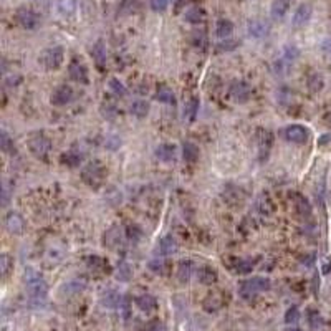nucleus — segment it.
<instances>
[{"mask_svg":"<svg viewBox=\"0 0 331 331\" xmlns=\"http://www.w3.org/2000/svg\"><path fill=\"white\" fill-rule=\"evenodd\" d=\"M25 288L27 293L30 297V303L35 306H42L45 302H47V295H48V287L47 281L43 280V276L38 274V272L32 270H25Z\"/></svg>","mask_w":331,"mask_h":331,"instance_id":"nucleus-1","label":"nucleus"},{"mask_svg":"<svg viewBox=\"0 0 331 331\" xmlns=\"http://www.w3.org/2000/svg\"><path fill=\"white\" fill-rule=\"evenodd\" d=\"M106 171L105 164L101 161H89V163L84 166L82 169V181L91 189H100V187L105 184V179H106Z\"/></svg>","mask_w":331,"mask_h":331,"instance_id":"nucleus-2","label":"nucleus"},{"mask_svg":"<svg viewBox=\"0 0 331 331\" xmlns=\"http://www.w3.org/2000/svg\"><path fill=\"white\" fill-rule=\"evenodd\" d=\"M272 287V281L267 276H252L239 283V295L242 300H253L258 293L267 292Z\"/></svg>","mask_w":331,"mask_h":331,"instance_id":"nucleus-3","label":"nucleus"},{"mask_svg":"<svg viewBox=\"0 0 331 331\" xmlns=\"http://www.w3.org/2000/svg\"><path fill=\"white\" fill-rule=\"evenodd\" d=\"M27 144H28L30 153H32L37 159H40V161L48 159V154H50V151H52V141L43 131L30 133Z\"/></svg>","mask_w":331,"mask_h":331,"instance_id":"nucleus-4","label":"nucleus"},{"mask_svg":"<svg viewBox=\"0 0 331 331\" xmlns=\"http://www.w3.org/2000/svg\"><path fill=\"white\" fill-rule=\"evenodd\" d=\"M63 60H65V52L61 47H50L47 48V50H43L42 55L38 56L40 65L48 71L58 70L61 66V63H63Z\"/></svg>","mask_w":331,"mask_h":331,"instance_id":"nucleus-5","label":"nucleus"},{"mask_svg":"<svg viewBox=\"0 0 331 331\" xmlns=\"http://www.w3.org/2000/svg\"><path fill=\"white\" fill-rule=\"evenodd\" d=\"M280 136L293 144H306L310 139V131L303 124H288L280 131Z\"/></svg>","mask_w":331,"mask_h":331,"instance_id":"nucleus-6","label":"nucleus"},{"mask_svg":"<svg viewBox=\"0 0 331 331\" xmlns=\"http://www.w3.org/2000/svg\"><path fill=\"white\" fill-rule=\"evenodd\" d=\"M73 98H75L73 88L68 86V84H58V86L52 91L50 101L53 106H65L73 101Z\"/></svg>","mask_w":331,"mask_h":331,"instance_id":"nucleus-7","label":"nucleus"},{"mask_svg":"<svg viewBox=\"0 0 331 331\" xmlns=\"http://www.w3.org/2000/svg\"><path fill=\"white\" fill-rule=\"evenodd\" d=\"M15 19L27 30H35L40 25V17L32 10V8H27V7H22L17 10Z\"/></svg>","mask_w":331,"mask_h":331,"instance_id":"nucleus-8","label":"nucleus"},{"mask_svg":"<svg viewBox=\"0 0 331 331\" xmlns=\"http://www.w3.org/2000/svg\"><path fill=\"white\" fill-rule=\"evenodd\" d=\"M68 75L75 83H80V84H88L89 83L88 68L84 66V63H82V61L78 60V58H73V60L70 61Z\"/></svg>","mask_w":331,"mask_h":331,"instance_id":"nucleus-9","label":"nucleus"},{"mask_svg":"<svg viewBox=\"0 0 331 331\" xmlns=\"http://www.w3.org/2000/svg\"><path fill=\"white\" fill-rule=\"evenodd\" d=\"M103 244L110 250H118L123 244V229L119 225H111L103 235Z\"/></svg>","mask_w":331,"mask_h":331,"instance_id":"nucleus-10","label":"nucleus"},{"mask_svg":"<svg viewBox=\"0 0 331 331\" xmlns=\"http://www.w3.org/2000/svg\"><path fill=\"white\" fill-rule=\"evenodd\" d=\"M272 142H274V136H272L270 131H258V138H257V144H258V159H260V163L263 161H267L268 154H270V149H272Z\"/></svg>","mask_w":331,"mask_h":331,"instance_id":"nucleus-11","label":"nucleus"},{"mask_svg":"<svg viewBox=\"0 0 331 331\" xmlns=\"http://www.w3.org/2000/svg\"><path fill=\"white\" fill-rule=\"evenodd\" d=\"M230 96L237 103H245L250 98V86L244 80H234L230 84Z\"/></svg>","mask_w":331,"mask_h":331,"instance_id":"nucleus-12","label":"nucleus"},{"mask_svg":"<svg viewBox=\"0 0 331 331\" xmlns=\"http://www.w3.org/2000/svg\"><path fill=\"white\" fill-rule=\"evenodd\" d=\"M5 229L13 235H22L25 230V221L19 212H8L5 216Z\"/></svg>","mask_w":331,"mask_h":331,"instance_id":"nucleus-13","label":"nucleus"},{"mask_svg":"<svg viewBox=\"0 0 331 331\" xmlns=\"http://www.w3.org/2000/svg\"><path fill=\"white\" fill-rule=\"evenodd\" d=\"M134 303H136V306L139 308V310L142 313H154L156 310H158L159 303L158 300H156L154 295H149V293H144V295H139V297H136V300H134Z\"/></svg>","mask_w":331,"mask_h":331,"instance_id":"nucleus-14","label":"nucleus"},{"mask_svg":"<svg viewBox=\"0 0 331 331\" xmlns=\"http://www.w3.org/2000/svg\"><path fill=\"white\" fill-rule=\"evenodd\" d=\"M311 13H313V8L308 5V3H302V5H298V8L293 13V20H292L295 28L305 27L311 19Z\"/></svg>","mask_w":331,"mask_h":331,"instance_id":"nucleus-15","label":"nucleus"},{"mask_svg":"<svg viewBox=\"0 0 331 331\" xmlns=\"http://www.w3.org/2000/svg\"><path fill=\"white\" fill-rule=\"evenodd\" d=\"M156 252H158L161 257H169V255L176 253L177 252V242H176V239H174L172 235L163 237V239L159 240Z\"/></svg>","mask_w":331,"mask_h":331,"instance_id":"nucleus-16","label":"nucleus"},{"mask_svg":"<svg viewBox=\"0 0 331 331\" xmlns=\"http://www.w3.org/2000/svg\"><path fill=\"white\" fill-rule=\"evenodd\" d=\"M293 202H295V209H297V214L300 217H303V219L311 217L313 209H311L310 200H308L305 195L298 194V192L297 194H293Z\"/></svg>","mask_w":331,"mask_h":331,"instance_id":"nucleus-17","label":"nucleus"},{"mask_svg":"<svg viewBox=\"0 0 331 331\" xmlns=\"http://www.w3.org/2000/svg\"><path fill=\"white\" fill-rule=\"evenodd\" d=\"M197 280L202 285H207V287H209V285H214L219 280L217 270L214 267H210V265L200 267L199 270H197Z\"/></svg>","mask_w":331,"mask_h":331,"instance_id":"nucleus-18","label":"nucleus"},{"mask_svg":"<svg viewBox=\"0 0 331 331\" xmlns=\"http://www.w3.org/2000/svg\"><path fill=\"white\" fill-rule=\"evenodd\" d=\"M177 156V147L174 144H161L156 147V158L163 163H172L176 161Z\"/></svg>","mask_w":331,"mask_h":331,"instance_id":"nucleus-19","label":"nucleus"},{"mask_svg":"<svg viewBox=\"0 0 331 331\" xmlns=\"http://www.w3.org/2000/svg\"><path fill=\"white\" fill-rule=\"evenodd\" d=\"M123 302V297L116 290H106L101 295V305L106 308H119Z\"/></svg>","mask_w":331,"mask_h":331,"instance_id":"nucleus-20","label":"nucleus"},{"mask_svg":"<svg viewBox=\"0 0 331 331\" xmlns=\"http://www.w3.org/2000/svg\"><path fill=\"white\" fill-rule=\"evenodd\" d=\"M247 32L250 37L262 38L268 33V24H265L263 20H250L247 25Z\"/></svg>","mask_w":331,"mask_h":331,"instance_id":"nucleus-21","label":"nucleus"},{"mask_svg":"<svg viewBox=\"0 0 331 331\" xmlns=\"http://www.w3.org/2000/svg\"><path fill=\"white\" fill-rule=\"evenodd\" d=\"M89 55H91V58L95 60V63L100 66V68H103V66L106 65V48L101 40L89 48Z\"/></svg>","mask_w":331,"mask_h":331,"instance_id":"nucleus-22","label":"nucleus"},{"mask_svg":"<svg viewBox=\"0 0 331 331\" xmlns=\"http://www.w3.org/2000/svg\"><path fill=\"white\" fill-rule=\"evenodd\" d=\"M83 161V154H80V151L70 149L60 156V163L66 166V167H78Z\"/></svg>","mask_w":331,"mask_h":331,"instance_id":"nucleus-23","label":"nucleus"},{"mask_svg":"<svg viewBox=\"0 0 331 331\" xmlns=\"http://www.w3.org/2000/svg\"><path fill=\"white\" fill-rule=\"evenodd\" d=\"M86 265H88L89 270L98 272V274H108L106 270H110L108 262H106L105 258L98 257V255H89V257L86 258Z\"/></svg>","mask_w":331,"mask_h":331,"instance_id":"nucleus-24","label":"nucleus"},{"mask_svg":"<svg viewBox=\"0 0 331 331\" xmlns=\"http://www.w3.org/2000/svg\"><path fill=\"white\" fill-rule=\"evenodd\" d=\"M288 7H290V0H274L272 8H270L272 19H274V20H281L285 15H287Z\"/></svg>","mask_w":331,"mask_h":331,"instance_id":"nucleus-25","label":"nucleus"},{"mask_svg":"<svg viewBox=\"0 0 331 331\" xmlns=\"http://www.w3.org/2000/svg\"><path fill=\"white\" fill-rule=\"evenodd\" d=\"M154 98L159 103H166V105H174V103H176V95H174L172 89L169 86H166V84H161V86H158Z\"/></svg>","mask_w":331,"mask_h":331,"instance_id":"nucleus-26","label":"nucleus"},{"mask_svg":"<svg viewBox=\"0 0 331 331\" xmlns=\"http://www.w3.org/2000/svg\"><path fill=\"white\" fill-rule=\"evenodd\" d=\"M182 158H184L186 163L194 164L195 161L199 159V147L191 141H186L182 144Z\"/></svg>","mask_w":331,"mask_h":331,"instance_id":"nucleus-27","label":"nucleus"},{"mask_svg":"<svg viewBox=\"0 0 331 331\" xmlns=\"http://www.w3.org/2000/svg\"><path fill=\"white\" fill-rule=\"evenodd\" d=\"M306 320H308V325H310V328L313 331L323 330L325 320H323V316H321V313L318 310H313V308H310V310L306 311Z\"/></svg>","mask_w":331,"mask_h":331,"instance_id":"nucleus-28","label":"nucleus"},{"mask_svg":"<svg viewBox=\"0 0 331 331\" xmlns=\"http://www.w3.org/2000/svg\"><path fill=\"white\" fill-rule=\"evenodd\" d=\"M194 274V263L191 260H182L177 267V278L182 283H187L191 280V275Z\"/></svg>","mask_w":331,"mask_h":331,"instance_id":"nucleus-29","label":"nucleus"},{"mask_svg":"<svg viewBox=\"0 0 331 331\" xmlns=\"http://www.w3.org/2000/svg\"><path fill=\"white\" fill-rule=\"evenodd\" d=\"M216 33L219 38H230V35L234 33V24L227 19H221L216 25Z\"/></svg>","mask_w":331,"mask_h":331,"instance_id":"nucleus-30","label":"nucleus"},{"mask_svg":"<svg viewBox=\"0 0 331 331\" xmlns=\"http://www.w3.org/2000/svg\"><path fill=\"white\" fill-rule=\"evenodd\" d=\"M129 113L136 118H146L147 113H149V103L144 100H136L129 106Z\"/></svg>","mask_w":331,"mask_h":331,"instance_id":"nucleus-31","label":"nucleus"},{"mask_svg":"<svg viewBox=\"0 0 331 331\" xmlns=\"http://www.w3.org/2000/svg\"><path fill=\"white\" fill-rule=\"evenodd\" d=\"M0 149H2V153L5 154H15L17 153V147L13 144V139L7 134V131H2L0 133Z\"/></svg>","mask_w":331,"mask_h":331,"instance_id":"nucleus-32","label":"nucleus"},{"mask_svg":"<svg viewBox=\"0 0 331 331\" xmlns=\"http://www.w3.org/2000/svg\"><path fill=\"white\" fill-rule=\"evenodd\" d=\"M133 276V270L129 267V263H126L124 260L118 262V268H116V280L119 281H129Z\"/></svg>","mask_w":331,"mask_h":331,"instance_id":"nucleus-33","label":"nucleus"},{"mask_svg":"<svg viewBox=\"0 0 331 331\" xmlns=\"http://www.w3.org/2000/svg\"><path fill=\"white\" fill-rule=\"evenodd\" d=\"M184 19L189 24H200L204 20V10L200 7H191L184 13Z\"/></svg>","mask_w":331,"mask_h":331,"instance_id":"nucleus-34","label":"nucleus"},{"mask_svg":"<svg viewBox=\"0 0 331 331\" xmlns=\"http://www.w3.org/2000/svg\"><path fill=\"white\" fill-rule=\"evenodd\" d=\"M13 270V258L8 253L0 255V272H2V278L5 280Z\"/></svg>","mask_w":331,"mask_h":331,"instance_id":"nucleus-35","label":"nucleus"},{"mask_svg":"<svg viewBox=\"0 0 331 331\" xmlns=\"http://www.w3.org/2000/svg\"><path fill=\"white\" fill-rule=\"evenodd\" d=\"M199 113V98H191V101L184 106V116L189 121H194Z\"/></svg>","mask_w":331,"mask_h":331,"instance_id":"nucleus-36","label":"nucleus"},{"mask_svg":"<svg viewBox=\"0 0 331 331\" xmlns=\"http://www.w3.org/2000/svg\"><path fill=\"white\" fill-rule=\"evenodd\" d=\"M141 8L139 0H123L121 5H119V12L124 13V15H131V13H136Z\"/></svg>","mask_w":331,"mask_h":331,"instance_id":"nucleus-37","label":"nucleus"},{"mask_svg":"<svg viewBox=\"0 0 331 331\" xmlns=\"http://www.w3.org/2000/svg\"><path fill=\"white\" fill-rule=\"evenodd\" d=\"M167 262L164 260V258H153V260L149 262V270L153 272L156 275H166V272H167Z\"/></svg>","mask_w":331,"mask_h":331,"instance_id":"nucleus-38","label":"nucleus"},{"mask_svg":"<svg viewBox=\"0 0 331 331\" xmlns=\"http://www.w3.org/2000/svg\"><path fill=\"white\" fill-rule=\"evenodd\" d=\"M110 89H111V93H113L114 96H118V98H124L128 95V89H126V86L119 82L118 78H111L110 80Z\"/></svg>","mask_w":331,"mask_h":331,"instance_id":"nucleus-39","label":"nucleus"},{"mask_svg":"<svg viewBox=\"0 0 331 331\" xmlns=\"http://www.w3.org/2000/svg\"><path fill=\"white\" fill-rule=\"evenodd\" d=\"M255 268V263L252 260H247V258H242V260H239L235 263V272L240 275H247V274H252Z\"/></svg>","mask_w":331,"mask_h":331,"instance_id":"nucleus-40","label":"nucleus"},{"mask_svg":"<svg viewBox=\"0 0 331 331\" xmlns=\"http://www.w3.org/2000/svg\"><path fill=\"white\" fill-rule=\"evenodd\" d=\"M306 83H308V88H310V91H313V93L320 91V89L323 88V84H325L323 78H321V75H318V73H311L310 77H308Z\"/></svg>","mask_w":331,"mask_h":331,"instance_id":"nucleus-41","label":"nucleus"},{"mask_svg":"<svg viewBox=\"0 0 331 331\" xmlns=\"http://www.w3.org/2000/svg\"><path fill=\"white\" fill-rule=\"evenodd\" d=\"M300 321V311L297 305H292L285 313V323L288 326H295Z\"/></svg>","mask_w":331,"mask_h":331,"instance_id":"nucleus-42","label":"nucleus"},{"mask_svg":"<svg viewBox=\"0 0 331 331\" xmlns=\"http://www.w3.org/2000/svg\"><path fill=\"white\" fill-rule=\"evenodd\" d=\"M298 55H300V52L295 45H287V47L283 48V55H281V58H283L285 61H288L290 65H293V61L297 60Z\"/></svg>","mask_w":331,"mask_h":331,"instance_id":"nucleus-43","label":"nucleus"},{"mask_svg":"<svg viewBox=\"0 0 331 331\" xmlns=\"http://www.w3.org/2000/svg\"><path fill=\"white\" fill-rule=\"evenodd\" d=\"M75 7H77L75 0H60V2H58V10L65 17L71 15V13L75 12Z\"/></svg>","mask_w":331,"mask_h":331,"instance_id":"nucleus-44","label":"nucleus"},{"mask_svg":"<svg viewBox=\"0 0 331 331\" xmlns=\"http://www.w3.org/2000/svg\"><path fill=\"white\" fill-rule=\"evenodd\" d=\"M124 235H126L129 240H133V242H138V240L142 237V230L136 225V223H129V225L126 227Z\"/></svg>","mask_w":331,"mask_h":331,"instance_id":"nucleus-45","label":"nucleus"},{"mask_svg":"<svg viewBox=\"0 0 331 331\" xmlns=\"http://www.w3.org/2000/svg\"><path fill=\"white\" fill-rule=\"evenodd\" d=\"M144 331H167V328H166V325L163 323L161 320H151L147 321L146 326H144Z\"/></svg>","mask_w":331,"mask_h":331,"instance_id":"nucleus-46","label":"nucleus"},{"mask_svg":"<svg viewBox=\"0 0 331 331\" xmlns=\"http://www.w3.org/2000/svg\"><path fill=\"white\" fill-rule=\"evenodd\" d=\"M118 310L121 311L124 320H128L129 316H131V300H129V297H123V302H121V305H119Z\"/></svg>","mask_w":331,"mask_h":331,"instance_id":"nucleus-47","label":"nucleus"},{"mask_svg":"<svg viewBox=\"0 0 331 331\" xmlns=\"http://www.w3.org/2000/svg\"><path fill=\"white\" fill-rule=\"evenodd\" d=\"M171 0H151V8L154 12H164L169 7Z\"/></svg>","mask_w":331,"mask_h":331,"instance_id":"nucleus-48","label":"nucleus"},{"mask_svg":"<svg viewBox=\"0 0 331 331\" xmlns=\"http://www.w3.org/2000/svg\"><path fill=\"white\" fill-rule=\"evenodd\" d=\"M119 146H121V139H119L118 136H111V138H108V139H106V147H108V149H111V151L118 149Z\"/></svg>","mask_w":331,"mask_h":331,"instance_id":"nucleus-49","label":"nucleus"},{"mask_svg":"<svg viewBox=\"0 0 331 331\" xmlns=\"http://www.w3.org/2000/svg\"><path fill=\"white\" fill-rule=\"evenodd\" d=\"M235 47H237V42H234V40H227V42H225V40H223L222 43H219V50H222V52H223V50H227V52H229V50H234Z\"/></svg>","mask_w":331,"mask_h":331,"instance_id":"nucleus-50","label":"nucleus"},{"mask_svg":"<svg viewBox=\"0 0 331 331\" xmlns=\"http://www.w3.org/2000/svg\"><path fill=\"white\" fill-rule=\"evenodd\" d=\"M321 50H323V53L326 56L331 58V37L325 38L323 42H321Z\"/></svg>","mask_w":331,"mask_h":331,"instance_id":"nucleus-51","label":"nucleus"},{"mask_svg":"<svg viewBox=\"0 0 331 331\" xmlns=\"http://www.w3.org/2000/svg\"><path fill=\"white\" fill-rule=\"evenodd\" d=\"M106 111L108 113L105 114V118H113V116L118 113V110H116V106L114 105H111V103H106Z\"/></svg>","mask_w":331,"mask_h":331,"instance_id":"nucleus-52","label":"nucleus"},{"mask_svg":"<svg viewBox=\"0 0 331 331\" xmlns=\"http://www.w3.org/2000/svg\"><path fill=\"white\" fill-rule=\"evenodd\" d=\"M321 272H323V274H330V272H331V257H328L325 260L323 267H321Z\"/></svg>","mask_w":331,"mask_h":331,"instance_id":"nucleus-53","label":"nucleus"},{"mask_svg":"<svg viewBox=\"0 0 331 331\" xmlns=\"http://www.w3.org/2000/svg\"><path fill=\"white\" fill-rule=\"evenodd\" d=\"M8 204V191H7V187H3V205H7Z\"/></svg>","mask_w":331,"mask_h":331,"instance_id":"nucleus-54","label":"nucleus"},{"mask_svg":"<svg viewBox=\"0 0 331 331\" xmlns=\"http://www.w3.org/2000/svg\"><path fill=\"white\" fill-rule=\"evenodd\" d=\"M287 331H302V330L297 328V326H290V328H287Z\"/></svg>","mask_w":331,"mask_h":331,"instance_id":"nucleus-55","label":"nucleus"}]
</instances>
